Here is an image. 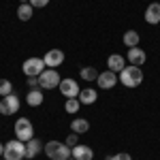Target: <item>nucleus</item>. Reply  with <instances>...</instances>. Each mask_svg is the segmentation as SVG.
Listing matches in <instances>:
<instances>
[{"label": "nucleus", "mask_w": 160, "mask_h": 160, "mask_svg": "<svg viewBox=\"0 0 160 160\" xmlns=\"http://www.w3.org/2000/svg\"><path fill=\"white\" fill-rule=\"evenodd\" d=\"M120 83L126 88H137L143 83V71H141V66H135V64H130V66H124V71L120 73Z\"/></svg>", "instance_id": "nucleus-1"}, {"label": "nucleus", "mask_w": 160, "mask_h": 160, "mask_svg": "<svg viewBox=\"0 0 160 160\" xmlns=\"http://www.w3.org/2000/svg\"><path fill=\"white\" fill-rule=\"evenodd\" d=\"M43 152H45L47 158H51V160H68L73 156V154H71V148H68L66 143H62V141H49V143H45Z\"/></svg>", "instance_id": "nucleus-2"}, {"label": "nucleus", "mask_w": 160, "mask_h": 160, "mask_svg": "<svg viewBox=\"0 0 160 160\" xmlns=\"http://www.w3.org/2000/svg\"><path fill=\"white\" fill-rule=\"evenodd\" d=\"M2 158H7V160H24L26 158V143H24V141H19V139L7 141Z\"/></svg>", "instance_id": "nucleus-3"}, {"label": "nucleus", "mask_w": 160, "mask_h": 160, "mask_svg": "<svg viewBox=\"0 0 160 160\" xmlns=\"http://www.w3.org/2000/svg\"><path fill=\"white\" fill-rule=\"evenodd\" d=\"M15 139H19L24 143H28L30 139H34V126H32V122L28 118H19L15 122Z\"/></svg>", "instance_id": "nucleus-4"}, {"label": "nucleus", "mask_w": 160, "mask_h": 160, "mask_svg": "<svg viewBox=\"0 0 160 160\" xmlns=\"http://www.w3.org/2000/svg\"><path fill=\"white\" fill-rule=\"evenodd\" d=\"M62 81V77L58 75V68H45L43 73L38 75V83H41V90H53L58 88Z\"/></svg>", "instance_id": "nucleus-5"}, {"label": "nucleus", "mask_w": 160, "mask_h": 160, "mask_svg": "<svg viewBox=\"0 0 160 160\" xmlns=\"http://www.w3.org/2000/svg\"><path fill=\"white\" fill-rule=\"evenodd\" d=\"M47 66H45V60L43 58H28V60L22 64V71H24L26 77H38Z\"/></svg>", "instance_id": "nucleus-6"}, {"label": "nucleus", "mask_w": 160, "mask_h": 160, "mask_svg": "<svg viewBox=\"0 0 160 160\" xmlns=\"http://www.w3.org/2000/svg\"><path fill=\"white\" fill-rule=\"evenodd\" d=\"M19 98L15 96V94H9V96H2L0 100V113L2 115H13V113H17L19 111Z\"/></svg>", "instance_id": "nucleus-7"}, {"label": "nucleus", "mask_w": 160, "mask_h": 160, "mask_svg": "<svg viewBox=\"0 0 160 160\" xmlns=\"http://www.w3.org/2000/svg\"><path fill=\"white\" fill-rule=\"evenodd\" d=\"M58 88H60L62 96H66V98H77L79 92H81V88H79V83L75 79H62Z\"/></svg>", "instance_id": "nucleus-8"}, {"label": "nucleus", "mask_w": 160, "mask_h": 160, "mask_svg": "<svg viewBox=\"0 0 160 160\" xmlns=\"http://www.w3.org/2000/svg\"><path fill=\"white\" fill-rule=\"evenodd\" d=\"M118 81H120V77L113 73V71H109V68H107L105 73H100V75H98V79H96L98 88H102V90H111V88L115 86Z\"/></svg>", "instance_id": "nucleus-9"}, {"label": "nucleus", "mask_w": 160, "mask_h": 160, "mask_svg": "<svg viewBox=\"0 0 160 160\" xmlns=\"http://www.w3.org/2000/svg\"><path fill=\"white\" fill-rule=\"evenodd\" d=\"M45 66L47 68H58L62 62H64V51L62 49H49L47 53H45Z\"/></svg>", "instance_id": "nucleus-10"}, {"label": "nucleus", "mask_w": 160, "mask_h": 160, "mask_svg": "<svg viewBox=\"0 0 160 160\" xmlns=\"http://www.w3.org/2000/svg\"><path fill=\"white\" fill-rule=\"evenodd\" d=\"M71 154H73L75 160H92L94 149L90 148V145H81V143H77L75 148H71Z\"/></svg>", "instance_id": "nucleus-11"}, {"label": "nucleus", "mask_w": 160, "mask_h": 160, "mask_svg": "<svg viewBox=\"0 0 160 160\" xmlns=\"http://www.w3.org/2000/svg\"><path fill=\"white\" fill-rule=\"evenodd\" d=\"M145 22H148L149 26L160 24V2H152L148 7V11H145Z\"/></svg>", "instance_id": "nucleus-12"}, {"label": "nucleus", "mask_w": 160, "mask_h": 160, "mask_svg": "<svg viewBox=\"0 0 160 160\" xmlns=\"http://www.w3.org/2000/svg\"><path fill=\"white\" fill-rule=\"evenodd\" d=\"M145 60H148V56H145V51L141 49V47H130L128 49V62L130 64L141 66V64H145Z\"/></svg>", "instance_id": "nucleus-13"}, {"label": "nucleus", "mask_w": 160, "mask_h": 160, "mask_svg": "<svg viewBox=\"0 0 160 160\" xmlns=\"http://www.w3.org/2000/svg\"><path fill=\"white\" fill-rule=\"evenodd\" d=\"M107 66H109V71H113V73H122L124 66H126V60H124L120 53H111L109 58H107Z\"/></svg>", "instance_id": "nucleus-14"}, {"label": "nucleus", "mask_w": 160, "mask_h": 160, "mask_svg": "<svg viewBox=\"0 0 160 160\" xmlns=\"http://www.w3.org/2000/svg\"><path fill=\"white\" fill-rule=\"evenodd\" d=\"M79 102L81 105H94L96 98H98V94H96V90H92V88H83L81 92H79Z\"/></svg>", "instance_id": "nucleus-15"}, {"label": "nucleus", "mask_w": 160, "mask_h": 160, "mask_svg": "<svg viewBox=\"0 0 160 160\" xmlns=\"http://www.w3.org/2000/svg\"><path fill=\"white\" fill-rule=\"evenodd\" d=\"M43 92H41V88H34V90H30L28 94H26V102L30 105V107H38V105H43Z\"/></svg>", "instance_id": "nucleus-16"}, {"label": "nucleus", "mask_w": 160, "mask_h": 160, "mask_svg": "<svg viewBox=\"0 0 160 160\" xmlns=\"http://www.w3.org/2000/svg\"><path fill=\"white\" fill-rule=\"evenodd\" d=\"M43 148H45V145H41L38 139H30V141L26 143V158H37Z\"/></svg>", "instance_id": "nucleus-17"}, {"label": "nucleus", "mask_w": 160, "mask_h": 160, "mask_svg": "<svg viewBox=\"0 0 160 160\" xmlns=\"http://www.w3.org/2000/svg\"><path fill=\"white\" fill-rule=\"evenodd\" d=\"M71 130H73V132H77V135H83V132H88V130H90V122H88V120H83V118H75L73 122H71Z\"/></svg>", "instance_id": "nucleus-18"}, {"label": "nucleus", "mask_w": 160, "mask_h": 160, "mask_svg": "<svg viewBox=\"0 0 160 160\" xmlns=\"http://www.w3.org/2000/svg\"><path fill=\"white\" fill-rule=\"evenodd\" d=\"M32 13H34V7H32L30 2H22L19 9H17V17H19L22 22H28V19L32 17Z\"/></svg>", "instance_id": "nucleus-19"}, {"label": "nucleus", "mask_w": 160, "mask_h": 160, "mask_svg": "<svg viewBox=\"0 0 160 160\" xmlns=\"http://www.w3.org/2000/svg\"><path fill=\"white\" fill-rule=\"evenodd\" d=\"M124 45L126 47H137L139 45V41H141V37H139V32L137 30H126V34L122 37Z\"/></svg>", "instance_id": "nucleus-20"}, {"label": "nucleus", "mask_w": 160, "mask_h": 160, "mask_svg": "<svg viewBox=\"0 0 160 160\" xmlns=\"http://www.w3.org/2000/svg\"><path fill=\"white\" fill-rule=\"evenodd\" d=\"M79 75H81V79H83V81H96L100 73L94 68V66H83V68L79 71Z\"/></svg>", "instance_id": "nucleus-21"}, {"label": "nucleus", "mask_w": 160, "mask_h": 160, "mask_svg": "<svg viewBox=\"0 0 160 160\" xmlns=\"http://www.w3.org/2000/svg\"><path fill=\"white\" fill-rule=\"evenodd\" d=\"M79 107H81V102H79V98H66V105H64V109H66V113H71V115H75V113L79 111Z\"/></svg>", "instance_id": "nucleus-22"}, {"label": "nucleus", "mask_w": 160, "mask_h": 160, "mask_svg": "<svg viewBox=\"0 0 160 160\" xmlns=\"http://www.w3.org/2000/svg\"><path fill=\"white\" fill-rule=\"evenodd\" d=\"M13 94V83L9 79H0V96H9Z\"/></svg>", "instance_id": "nucleus-23"}, {"label": "nucleus", "mask_w": 160, "mask_h": 160, "mask_svg": "<svg viewBox=\"0 0 160 160\" xmlns=\"http://www.w3.org/2000/svg\"><path fill=\"white\" fill-rule=\"evenodd\" d=\"M64 143H66L68 148H75V145L79 143V135H77V132H71V135L66 137V141H64Z\"/></svg>", "instance_id": "nucleus-24"}, {"label": "nucleus", "mask_w": 160, "mask_h": 160, "mask_svg": "<svg viewBox=\"0 0 160 160\" xmlns=\"http://www.w3.org/2000/svg\"><path fill=\"white\" fill-rule=\"evenodd\" d=\"M109 160H132V158H130V154H126V152H120V154H113Z\"/></svg>", "instance_id": "nucleus-25"}, {"label": "nucleus", "mask_w": 160, "mask_h": 160, "mask_svg": "<svg viewBox=\"0 0 160 160\" xmlns=\"http://www.w3.org/2000/svg\"><path fill=\"white\" fill-rule=\"evenodd\" d=\"M30 4H32L34 9H43V7L49 4V0H30Z\"/></svg>", "instance_id": "nucleus-26"}, {"label": "nucleus", "mask_w": 160, "mask_h": 160, "mask_svg": "<svg viewBox=\"0 0 160 160\" xmlns=\"http://www.w3.org/2000/svg\"><path fill=\"white\" fill-rule=\"evenodd\" d=\"M28 86H30V90H34V88H41V83H38V77H28V81H26Z\"/></svg>", "instance_id": "nucleus-27"}, {"label": "nucleus", "mask_w": 160, "mask_h": 160, "mask_svg": "<svg viewBox=\"0 0 160 160\" xmlns=\"http://www.w3.org/2000/svg\"><path fill=\"white\" fill-rule=\"evenodd\" d=\"M2 154H4V145L0 143V158H2Z\"/></svg>", "instance_id": "nucleus-28"}, {"label": "nucleus", "mask_w": 160, "mask_h": 160, "mask_svg": "<svg viewBox=\"0 0 160 160\" xmlns=\"http://www.w3.org/2000/svg\"><path fill=\"white\" fill-rule=\"evenodd\" d=\"M19 2H30V0H19Z\"/></svg>", "instance_id": "nucleus-29"}, {"label": "nucleus", "mask_w": 160, "mask_h": 160, "mask_svg": "<svg viewBox=\"0 0 160 160\" xmlns=\"http://www.w3.org/2000/svg\"><path fill=\"white\" fill-rule=\"evenodd\" d=\"M68 160H75V158H73V156H71V158H68Z\"/></svg>", "instance_id": "nucleus-30"}, {"label": "nucleus", "mask_w": 160, "mask_h": 160, "mask_svg": "<svg viewBox=\"0 0 160 160\" xmlns=\"http://www.w3.org/2000/svg\"><path fill=\"white\" fill-rule=\"evenodd\" d=\"M0 160H7V158H0Z\"/></svg>", "instance_id": "nucleus-31"}]
</instances>
